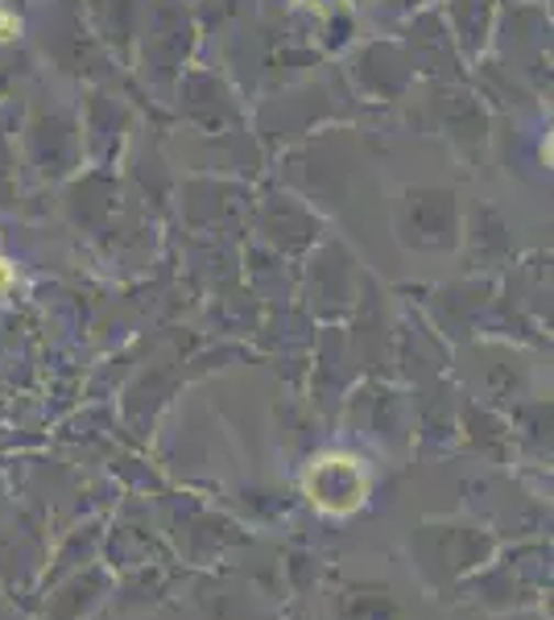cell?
I'll return each instance as SVG.
<instances>
[{"instance_id":"cell-1","label":"cell","mask_w":554,"mask_h":620,"mask_svg":"<svg viewBox=\"0 0 554 620\" xmlns=\"http://www.w3.org/2000/svg\"><path fill=\"white\" fill-rule=\"evenodd\" d=\"M18 34V25H13V18H4V13H0V37H13Z\"/></svg>"},{"instance_id":"cell-2","label":"cell","mask_w":554,"mask_h":620,"mask_svg":"<svg viewBox=\"0 0 554 620\" xmlns=\"http://www.w3.org/2000/svg\"><path fill=\"white\" fill-rule=\"evenodd\" d=\"M9 277H13V274H9V265L0 261V286H9Z\"/></svg>"}]
</instances>
